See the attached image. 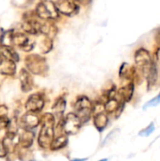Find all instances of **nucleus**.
I'll list each match as a JSON object with an SVG mask.
<instances>
[{
	"instance_id": "nucleus-1",
	"label": "nucleus",
	"mask_w": 160,
	"mask_h": 161,
	"mask_svg": "<svg viewBox=\"0 0 160 161\" xmlns=\"http://www.w3.org/2000/svg\"><path fill=\"white\" fill-rule=\"evenodd\" d=\"M54 125H55V117L52 114H45L44 122L42 124L38 139V142L41 147L47 148L48 146L51 145L55 134Z\"/></svg>"
},
{
	"instance_id": "nucleus-2",
	"label": "nucleus",
	"mask_w": 160,
	"mask_h": 161,
	"mask_svg": "<svg viewBox=\"0 0 160 161\" xmlns=\"http://www.w3.org/2000/svg\"><path fill=\"white\" fill-rule=\"evenodd\" d=\"M35 13L41 20L56 21L59 19L60 16L55 2L51 0H41L38 3L35 8Z\"/></svg>"
},
{
	"instance_id": "nucleus-3",
	"label": "nucleus",
	"mask_w": 160,
	"mask_h": 161,
	"mask_svg": "<svg viewBox=\"0 0 160 161\" xmlns=\"http://www.w3.org/2000/svg\"><path fill=\"white\" fill-rule=\"evenodd\" d=\"M134 59H135V63L139 71L144 76H147L149 70L151 68L152 62H153V58L151 57L149 50L143 47L137 49L134 54Z\"/></svg>"
},
{
	"instance_id": "nucleus-4",
	"label": "nucleus",
	"mask_w": 160,
	"mask_h": 161,
	"mask_svg": "<svg viewBox=\"0 0 160 161\" xmlns=\"http://www.w3.org/2000/svg\"><path fill=\"white\" fill-rule=\"evenodd\" d=\"M25 63L29 73L34 75H42L47 71L46 59L37 54H31L25 57Z\"/></svg>"
},
{
	"instance_id": "nucleus-5",
	"label": "nucleus",
	"mask_w": 160,
	"mask_h": 161,
	"mask_svg": "<svg viewBox=\"0 0 160 161\" xmlns=\"http://www.w3.org/2000/svg\"><path fill=\"white\" fill-rule=\"evenodd\" d=\"M74 108L76 110V116L79 118L81 124L86 123L91 119L93 108H92L91 102L86 96L79 97L75 103Z\"/></svg>"
},
{
	"instance_id": "nucleus-6",
	"label": "nucleus",
	"mask_w": 160,
	"mask_h": 161,
	"mask_svg": "<svg viewBox=\"0 0 160 161\" xmlns=\"http://www.w3.org/2000/svg\"><path fill=\"white\" fill-rule=\"evenodd\" d=\"M12 44L16 45L25 52H30L35 47L36 42L33 38L29 37V35L22 31L14 30L12 37Z\"/></svg>"
},
{
	"instance_id": "nucleus-7",
	"label": "nucleus",
	"mask_w": 160,
	"mask_h": 161,
	"mask_svg": "<svg viewBox=\"0 0 160 161\" xmlns=\"http://www.w3.org/2000/svg\"><path fill=\"white\" fill-rule=\"evenodd\" d=\"M55 5L59 12V14H63L65 16L72 17L78 13L79 7L73 0H57Z\"/></svg>"
},
{
	"instance_id": "nucleus-8",
	"label": "nucleus",
	"mask_w": 160,
	"mask_h": 161,
	"mask_svg": "<svg viewBox=\"0 0 160 161\" xmlns=\"http://www.w3.org/2000/svg\"><path fill=\"white\" fill-rule=\"evenodd\" d=\"M80 125H81V122L79 118L76 116V114L69 113L65 117L61 125V127L67 135H74L79 130Z\"/></svg>"
},
{
	"instance_id": "nucleus-9",
	"label": "nucleus",
	"mask_w": 160,
	"mask_h": 161,
	"mask_svg": "<svg viewBox=\"0 0 160 161\" xmlns=\"http://www.w3.org/2000/svg\"><path fill=\"white\" fill-rule=\"evenodd\" d=\"M58 31V26L54 23V21L50 20H41V25H40V34L43 35L45 37H48L52 40L55 39Z\"/></svg>"
},
{
	"instance_id": "nucleus-10",
	"label": "nucleus",
	"mask_w": 160,
	"mask_h": 161,
	"mask_svg": "<svg viewBox=\"0 0 160 161\" xmlns=\"http://www.w3.org/2000/svg\"><path fill=\"white\" fill-rule=\"evenodd\" d=\"M43 106H44V101L42 96L39 93H34L31 96H29V98L27 99L25 104V108L27 109L28 112L35 113L41 111Z\"/></svg>"
},
{
	"instance_id": "nucleus-11",
	"label": "nucleus",
	"mask_w": 160,
	"mask_h": 161,
	"mask_svg": "<svg viewBox=\"0 0 160 161\" xmlns=\"http://www.w3.org/2000/svg\"><path fill=\"white\" fill-rule=\"evenodd\" d=\"M19 79L21 82V87L23 92H27L32 89L33 86V79L30 75V73L26 69H21L19 73Z\"/></svg>"
},
{
	"instance_id": "nucleus-12",
	"label": "nucleus",
	"mask_w": 160,
	"mask_h": 161,
	"mask_svg": "<svg viewBox=\"0 0 160 161\" xmlns=\"http://www.w3.org/2000/svg\"><path fill=\"white\" fill-rule=\"evenodd\" d=\"M0 53L4 59L11 60L13 62H18L20 59V57L16 50L12 46H1L0 47Z\"/></svg>"
},
{
	"instance_id": "nucleus-13",
	"label": "nucleus",
	"mask_w": 160,
	"mask_h": 161,
	"mask_svg": "<svg viewBox=\"0 0 160 161\" xmlns=\"http://www.w3.org/2000/svg\"><path fill=\"white\" fill-rule=\"evenodd\" d=\"M133 93H134V83L133 82H130L127 85L122 87L118 92V94L124 102H129L133 96Z\"/></svg>"
},
{
	"instance_id": "nucleus-14",
	"label": "nucleus",
	"mask_w": 160,
	"mask_h": 161,
	"mask_svg": "<svg viewBox=\"0 0 160 161\" xmlns=\"http://www.w3.org/2000/svg\"><path fill=\"white\" fill-rule=\"evenodd\" d=\"M23 125L26 129H32L34 127H36L40 122V119L32 112H28L26 113L24 117H23Z\"/></svg>"
},
{
	"instance_id": "nucleus-15",
	"label": "nucleus",
	"mask_w": 160,
	"mask_h": 161,
	"mask_svg": "<svg viewBox=\"0 0 160 161\" xmlns=\"http://www.w3.org/2000/svg\"><path fill=\"white\" fill-rule=\"evenodd\" d=\"M15 72H16V63L11 60L4 59L2 64L0 65V73L5 75H13Z\"/></svg>"
},
{
	"instance_id": "nucleus-16",
	"label": "nucleus",
	"mask_w": 160,
	"mask_h": 161,
	"mask_svg": "<svg viewBox=\"0 0 160 161\" xmlns=\"http://www.w3.org/2000/svg\"><path fill=\"white\" fill-rule=\"evenodd\" d=\"M94 125L96 126V128L98 129V131L102 132L108 125V118L107 116L106 113L104 112H99L94 116Z\"/></svg>"
},
{
	"instance_id": "nucleus-17",
	"label": "nucleus",
	"mask_w": 160,
	"mask_h": 161,
	"mask_svg": "<svg viewBox=\"0 0 160 161\" xmlns=\"http://www.w3.org/2000/svg\"><path fill=\"white\" fill-rule=\"evenodd\" d=\"M135 74V68L130 66L128 63L124 62L122 64L121 68H120V77L121 78H124V79H129L132 78L134 76Z\"/></svg>"
},
{
	"instance_id": "nucleus-18",
	"label": "nucleus",
	"mask_w": 160,
	"mask_h": 161,
	"mask_svg": "<svg viewBox=\"0 0 160 161\" xmlns=\"http://www.w3.org/2000/svg\"><path fill=\"white\" fill-rule=\"evenodd\" d=\"M65 108H66V103H65L64 99H63V98H58V99L55 102V104H54V106H53V108H52L55 116L58 117V118L62 117L63 112H64V110H65Z\"/></svg>"
},
{
	"instance_id": "nucleus-19",
	"label": "nucleus",
	"mask_w": 160,
	"mask_h": 161,
	"mask_svg": "<svg viewBox=\"0 0 160 161\" xmlns=\"http://www.w3.org/2000/svg\"><path fill=\"white\" fill-rule=\"evenodd\" d=\"M39 48H40V51L41 52V54L49 53L53 49V40L48 37L43 36V38L40 42Z\"/></svg>"
},
{
	"instance_id": "nucleus-20",
	"label": "nucleus",
	"mask_w": 160,
	"mask_h": 161,
	"mask_svg": "<svg viewBox=\"0 0 160 161\" xmlns=\"http://www.w3.org/2000/svg\"><path fill=\"white\" fill-rule=\"evenodd\" d=\"M67 142H68V139L65 135H58L51 143V149L52 150H58V149H61L63 148L64 146L67 145Z\"/></svg>"
},
{
	"instance_id": "nucleus-21",
	"label": "nucleus",
	"mask_w": 160,
	"mask_h": 161,
	"mask_svg": "<svg viewBox=\"0 0 160 161\" xmlns=\"http://www.w3.org/2000/svg\"><path fill=\"white\" fill-rule=\"evenodd\" d=\"M33 138H34L33 133L30 130H25L23 133V135L21 136V139H20L22 146L24 148H28L29 146H31L32 142H33Z\"/></svg>"
},
{
	"instance_id": "nucleus-22",
	"label": "nucleus",
	"mask_w": 160,
	"mask_h": 161,
	"mask_svg": "<svg viewBox=\"0 0 160 161\" xmlns=\"http://www.w3.org/2000/svg\"><path fill=\"white\" fill-rule=\"evenodd\" d=\"M122 108L120 107V103L118 100H116L115 98H108V100L107 101L106 105H105V110L108 113H113L118 111V109Z\"/></svg>"
},
{
	"instance_id": "nucleus-23",
	"label": "nucleus",
	"mask_w": 160,
	"mask_h": 161,
	"mask_svg": "<svg viewBox=\"0 0 160 161\" xmlns=\"http://www.w3.org/2000/svg\"><path fill=\"white\" fill-rule=\"evenodd\" d=\"M155 129H156L155 124H154V123H151L146 128H144L143 130H141V131L139 133V135H140L141 137H149V136L155 131Z\"/></svg>"
},
{
	"instance_id": "nucleus-24",
	"label": "nucleus",
	"mask_w": 160,
	"mask_h": 161,
	"mask_svg": "<svg viewBox=\"0 0 160 161\" xmlns=\"http://www.w3.org/2000/svg\"><path fill=\"white\" fill-rule=\"evenodd\" d=\"M160 104V92L158 95H157L156 97H154L153 99H151L149 102H147L144 106H143V109H147L149 108L152 107H157Z\"/></svg>"
},
{
	"instance_id": "nucleus-25",
	"label": "nucleus",
	"mask_w": 160,
	"mask_h": 161,
	"mask_svg": "<svg viewBox=\"0 0 160 161\" xmlns=\"http://www.w3.org/2000/svg\"><path fill=\"white\" fill-rule=\"evenodd\" d=\"M9 120L7 116H0V130H3L8 127Z\"/></svg>"
},
{
	"instance_id": "nucleus-26",
	"label": "nucleus",
	"mask_w": 160,
	"mask_h": 161,
	"mask_svg": "<svg viewBox=\"0 0 160 161\" xmlns=\"http://www.w3.org/2000/svg\"><path fill=\"white\" fill-rule=\"evenodd\" d=\"M7 155H8V150L2 142H0V158H5Z\"/></svg>"
},
{
	"instance_id": "nucleus-27",
	"label": "nucleus",
	"mask_w": 160,
	"mask_h": 161,
	"mask_svg": "<svg viewBox=\"0 0 160 161\" xmlns=\"http://www.w3.org/2000/svg\"><path fill=\"white\" fill-rule=\"evenodd\" d=\"M73 1H74L76 4L77 3H79V4H88V3L91 2V0H73Z\"/></svg>"
},
{
	"instance_id": "nucleus-28",
	"label": "nucleus",
	"mask_w": 160,
	"mask_h": 161,
	"mask_svg": "<svg viewBox=\"0 0 160 161\" xmlns=\"http://www.w3.org/2000/svg\"><path fill=\"white\" fill-rule=\"evenodd\" d=\"M87 160V158H76V159H74V160H72V161H86Z\"/></svg>"
},
{
	"instance_id": "nucleus-29",
	"label": "nucleus",
	"mask_w": 160,
	"mask_h": 161,
	"mask_svg": "<svg viewBox=\"0 0 160 161\" xmlns=\"http://www.w3.org/2000/svg\"><path fill=\"white\" fill-rule=\"evenodd\" d=\"M3 60H4V58H3V57H2V55H1V53H0V65L2 64Z\"/></svg>"
},
{
	"instance_id": "nucleus-30",
	"label": "nucleus",
	"mask_w": 160,
	"mask_h": 161,
	"mask_svg": "<svg viewBox=\"0 0 160 161\" xmlns=\"http://www.w3.org/2000/svg\"><path fill=\"white\" fill-rule=\"evenodd\" d=\"M100 161H108V159H107V158H105V159H102V160H100Z\"/></svg>"
},
{
	"instance_id": "nucleus-31",
	"label": "nucleus",
	"mask_w": 160,
	"mask_h": 161,
	"mask_svg": "<svg viewBox=\"0 0 160 161\" xmlns=\"http://www.w3.org/2000/svg\"><path fill=\"white\" fill-rule=\"evenodd\" d=\"M0 47H1V42H0Z\"/></svg>"
}]
</instances>
